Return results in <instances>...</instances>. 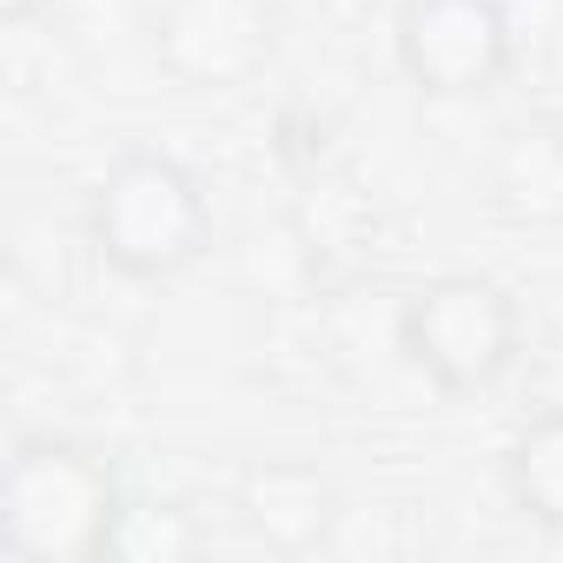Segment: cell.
<instances>
[{
  "label": "cell",
  "instance_id": "cell-9",
  "mask_svg": "<svg viewBox=\"0 0 563 563\" xmlns=\"http://www.w3.org/2000/svg\"><path fill=\"white\" fill-rule=\"evenodd\" d=\"M199 550H206V537H199V523H192L186 504H146V497H133L126 530H120V556H133V563H179V556H199Z\"/></svg>",
  "mask_w": 563,
  "mask_h": 563
},
{
  "label": "cell",
  "instance_id": "cell-8",
  "mask_svg": "<svg viewBox=\"0 0 563 563\" xmlns=\"http://www.w3.org/2000/svg\"><path fill=\"white\" fill-rule=\"evenodd\" d=\"M497 484H504V497L523 523L563 537V405L530 411L510 431V444L497 457Z\"/></svg>",
  "mask_w": 563,
  "mask_h": 563
},
{
  "label": "cell",
  "instance_id": "cell-7",
  "mask_svg": "<svg viewBox=\"0 0 563 563\" xmlns=\"http://www.w3.org/2000/svg\"><path fill=\"white\" fill-rule=\"evenodd\" d=\"M484 192L517 225H563V146L550 133V113L497 133L484 159Z\"/></svg>",
  "mask_w": 563,
  "mask_h": 563
},
{
  "label": "cell",
  "instance_id": "cell-10",
  "mask_svg": "<svg viewBox=\"0 0 563 563\" xmlns=\"http://www.w3.org/2000/svg\"><path fill=\"white\" fill-rule=\"evenodd\" d=\"M54 8V0H0V21H8V27H27V21H41Z\"/></svg>",
  "mask_w": 563,
  "mask_h": 563
},
{
  "label": "cell",
  "instance_id": "cell-6",
  "mask_svg": "<svg viewBox=\"0 0 563 563\" xmlns=\"http://www.w3.org/2000/svg\"><path fill=\"white\" fill-rule=\"evenodd\" d=\"M232 517L272 556H319L345 523V497L312 457H252L232 477Z\"/></svg>",
  "mask_w": 563,
  "mask_h": 563
},
{
  "label": "cell",
  "instance_id": "cell-2",
  "mask_svg": "<svg viewBox=\"0 0 563 563\" xmlns=\"http://www.w3.org/2000/svg\"><path fill=\"white\" fill-rule=\"evenodd\" d=\"M87 245L133 286H166L212 252V199L199 173L159 146H126L87 192Z\"/></svg>",
  "mask_w": 563,
  "mask_h": 563
},
{
  "label": "cell",
  "instance_id": "cell-1",
  "mask_svg": "<svg viewBox=\"0 0 563 563\" xmlns=\"http://www.w3.org/2000/svg\"><path fill=\"white\" fill-rule=\"evenodd\" d=\"M133 490L120 457L74 431H27L0 464V550L14 563H107L120 556Z\"/></svg>",
  "mask_w": 563,
  "mask_h": 563
},
{
  "label": "cell",
  "instance_id": "cell-3",
  "mask_svg": "<svg viewBox=\"0 0 563 563\" xmlns=\"http://www.w3.org/2000/svg\"><path fill=\"white\" fill-rule=\"evenodd\" d=\"M391 345L438 398H484L523 358V312L490 272H438L398 299Z\"/></svg>",
  "mask_w": 563,
  "mask_h": 563
},
{
  "label": "cell",
  "instance_id": "cell-4",
  "mask_svg": "<svg viewBox=\"0 0 563 563\" xmlns=\"http://www.w3.org/2000/svg\"><path fill=\"white\" fill-rule=\"evenodd\" d=\"M391 54L424 100H484L517 67V21L504 0H398Z\"/></svg>",
  "mask_w": 563,
  "mask_h": 563
},
{
  "label": "cell",
  "instance_id": "cell-5",
  "mask_svg": "<svg viewBox=\"0 0 563 563\" xmlns=\"http://www.w3.org/2000/svg\"><path fill=\"white\" fill-rule=\"evenodd\" d=\"M272 47H278V21L265 0H159L153 8V60L186 93L252 87Z\"/></svg>",
  "mask_w": 563,
  "mask_h": 563
},
{
  "label": "cell",
  "instance_id": "cell-11",
  "mask_svg": "<svg viewBox=\"0 0 563 563\" xmlns=\"http://www.w3.org/2000/svg\"><path fill=\"white\" fill-rule=\"evenodd\" d=\"M550 133H556V146H563V100L550 107Z\"/></svg>",
  "mask_w": 563,
  "mask_h": 563
}]
</instances>
